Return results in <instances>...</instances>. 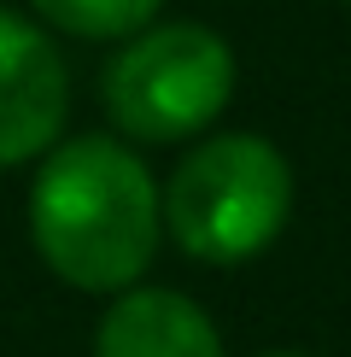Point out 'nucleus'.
<instances>
[{
	"instance_id": "obj_1",
	"label": "nucleus",
	"mask_w": 351,
	"mask_h": 357,
	"mask_svg": "<svg viewBox=\"0 0 351 357\" xmlns=\"http://www.w3.org/2000/svg\"><path fill=\"white\" fill-rule=\"evenodd\" d=\"M164 234L153 170L111 135L53 146L29 188V241L77 293H123L146 275Z\"/></svg>"
},
{
	"instance_id": "obj_2",
	"label": "nucleus",
	"mask_w": 351,
	"mask_h": 357,
	"mask_svg": "<svg viewBox=\"0 0 351 357\" xmlns=\"http://www.w3.org/2000/svg\"><path fill=\"white\" fill-rule=\"evenodd\" d=\"M170 241L194 264L258 258L292 217V165L263 135H211L170 170L158 193Z\"/></svg>"
},
{
	"instance_id": "obj_3",
	"label": "nucleus",
	"mask_w": 351,
	"mask_h": 357,
	"mask_svg": "<svg viewBox=\"0 0 351 357\" xmlns=\"http://www.w3.org/2000/svg\"><path fill=\"white\" fill-rule=\"evenodd\" d=\"M106 112L135 141H187L234 100V53L205 24H141L106 65Z\"/></svg>"
},
{
	"instance_id": "obj_4",
	"label": "nucleus",
	"mask_w": 351,
	"mask_h": 357,
	"mask_svg": "<svg viewBox=\"0 0 351 357\" xmlns=\"http://www.w3.org/2000/svg\"><path fill=\"white\" fill-rule=\"evenodd\" d=\"M70 112V70L47 29L0 6V170L47 153Z\"/></svg>"
},
{
	"instance_id": "obj_5",
	"label": "nucleus",
	"mask_w": 351,
	"mask_h": 357,
	"mask_svg": "<svg viewBox=\"0 0 351 357\" xmlns=\"http://www.w3.org/2000/svg\"><path fill=\"white\" fill-rule=\"evenodd\" d=\"M94 357H223V340L187 293L123 287L94 328Z\"/></svg>"
},
{
	"instance_id": "obj_6",
	"label": "nucleus",
	"mask_w": 351,
	"mask_h": 357,
	"mask_svg": "<svg viewBox=\"0 0 351 357\" xmlns=\"http://www.w3.org/2000/svg\"><path fill=\"white\" fill-rule=\"evenodd\" d=\"M53 29L65 36H82V41H123L135 36L141 24H153V12L164 0H29Z\"/></svg>"
},
{
	"instance_id": "obj_7",
	"label": "nucleus",
	"mask_w": 351,
	"mask_h": 357,
	"mask_svg": "<svg viewBox=\"0 0 351 357\" xmlns=\"http://www.w3.org/2000/svg\"><path fill=\"white\" fill-rule=\"evenodd\" d=\"M258 357H304V351H258Z\"/></svg>"
}]
</instances>
